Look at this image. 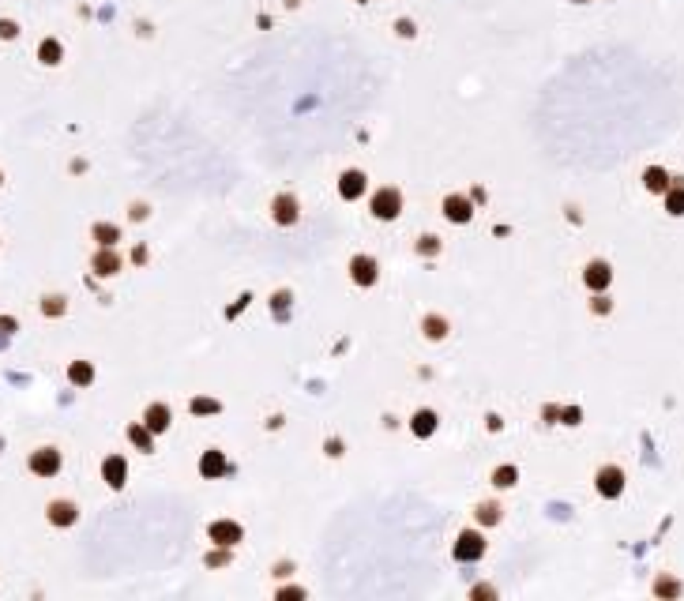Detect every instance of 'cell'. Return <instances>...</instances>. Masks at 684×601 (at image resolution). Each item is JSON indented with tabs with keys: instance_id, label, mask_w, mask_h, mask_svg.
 Segmentation results:
<instances>
[{
	"instance_id": "obj_1",
	"label": "cell",
	"mask_w": 684,
	"mask_h": 601,
	"mask_svg": "<svg viewBox=\"0 0 684 601\" xmlns=\"http://www.w3.org/2000/svg\"><path fill=\"white\" fill-rule=\"evenodd\" d=\"M368 207H373V215L380 218V222H391V218H399V211H402V196L395 188H380Z\"/></svg>"
},
{
	"instance_id": "obj_2",
	"label": "cell",
	"mask_w": 684,
	"mask_h": 601,
	"mask_svg": "<svg viewBox=\"0 0 684 601\" xmlns=\"http://www.w3.org/2000/svg\"><path fill=\"white\" fill-rule=\"evenodd\" d=\"M57 470H60V451H57V447H38V451H31V474L53 477Z\"/></svg>"
},
{
	"instance_id": "obj_3",
	"label": "cell",
	"mask_w": 684,
	"mask_h": 601,
	"mask_svg": "<svg viewBox=\"0 0 684 601\" xmlns=\"http://www.w3.org/2000/svg\"><path fill=\"white\" fill-rule=\"evenodd\" d=\"M598 493L609 496V500H613V496H621L624 493V470L621 466H602V470H598Z\"/></svg>"
},
{
	"instance_id": "obj_4",
	"label": "cell",
	"mask_w": 684,
	"mask_h": 601,
	"mask_svg": "<svg viewBox=\"0 0 684 601\" xmlns=\"http://www.w3.org/2000/svg\"><path fill=\"white\" fill-rule=\"evenodd\" d=\"M478 557H485V538L478 530H466L455 541V560H478Z\"/></svg>"
},
{
	"instance_id": "obj_5",
	"label": "cell",
	"mask_w": 684,
	"mask_h": 601,
	"mask_svg": "<svg viewBox=\"0 0 684 601\" xmlns=\"http://www.w3.org/2000/svg\"><path fill=\"white\" fill-rule=\"evenodd\" d=\"M101 477H106L109 488H124V481H128V462H124L121 455H109L106 462H101Z\"/></svg>"
},
{
	"instance_id": "obj_6",
	"label": "cell",
	"mask_w": 684,
	"mask_h": 601,
	"mask_svg": "<svg viewBox=\"0 0 684 601\" xmlns=\"http://www.w3.org/2000/svg\"><path fill=\"white\" fill-rule=\"evenodd\" d=\"M45 519H49L53 526H72L79 519V507L72 500H53L49 507H45Z\"/></svg>"
},
{
	"instance_id": "obj_7",
	"label": "cell",
	"mask_w": 684,
	"mask_h": 601,
	"mask_svg": "<svg viewBox=\"0 0 684 601\" xmlns=\"http://www.w3.org/2000/svg\"><path fill=\"white\" fill-rule=\"evenodd\" d=\"M350 274H354L357 286H373L376 282V260L373 256H354V260H350Z\"/></svg>"
},
{
	"instance_id": "obj_8",
	"label": "cell",
	"mask_w": 684,
	"mask_h": 601,
	"mask_svg": "<svg viewBox=\"0 0 684 601\" xmlns=\"http://www.w3.org/2000/svg\"><path fill=\"white\" fill-rule=\"evenodd\" d=\"M365 173L361 170H350V173H342V181H339V192H342V199H361L365 196Z\"/></svg>"
},
{
	"instance_id": "obj_9",
	"label": "cell",
	"mask_w": 684,
	"mask_h": 601,
	"mask_svg": "<svg viewBox=\"0 0 684 601\" xmlns=\"http://www.w3.org/2000/svg\"><path fill=\"white\" fill-rule=\"evenodd\" d=\"M90 267H95V274H101V279H109V274L121 271V256L113 252V248H101V252H95V260H90Z\"/></svg>"
},
{
	"instance_id": "obj_10",
	"label": "cell",
	"mask_w": 684,
	"mask_h": 601,
	"mask_svg": "<svg viewBox=\"0 0 684 601\" xmlns=\"http://www.w3.org/2000/svg\"><path fill=\"white\" fill-rule=\"evenodd\" d=\"M583 282L590 286V290H605L609 282H613V271H609V263H602V260H594L583 271Z\"/></svg>"
},
{
	"instance_id": "obj_11",
	"label": "cell",
	"mask_w": 684,
	"mask_h": 601,
	"mask_svg": "<svg viewBox=\"0 0 684 601\" xmlns=\"http://www.w3.org/2000/svg\"><path fill=\"white\" fill-rule=\"evenodd\" d=\"M271 215H275V222H282V226H293L298 222V199L293 196H279L271 203Z\"/></svg>"
},
{
	"instance_id": "obj_12",
	"label": "cell",
	"mask_w": 684,
	"mask_h": 601,
	"mask_svg": "<svg viewBox=\"0 0 684 601\" xmlns=\"http://www.w3.org/2000/svg\"><path fill=\"white\" fill-rule=\"evenodd\" d=\"M211 541H218V545H237L241 541V526L237 522H211Z\"/></svg>"
},
{
	"instance_id": "obj_13",
	"label": "cell",
	"mask_w": 684,
	"mask_h": 601,
	"mask_svg": "<svg viewBox=\"0 0 684 601\" xmlns=\"http://www.w3.org/2000/svg\"><path fill=\"white\" fill-rule=\"evenodd\" d=\"M443 215H448L451 222H470L474 211H470V199L466 196H448V199H443Z\"/></svg>"
},
{
	"instance_id": "obj_14",
	"label": "cell",
	"mask_w": 684,
	"mask_h": 601,
	"mask_svg": "<svg viewBox=\"0 0 684 601\" xmlns=\"http://www.w3.org/2000/svg\"><path fill=\"white\" fill-rule=\"evenodd\" d=\"M143 425H147L151 432H165V429H170V410H165L162 402L147 406V418H143Z\"/></svg>"
},
{
	"instance_id": "obj_15",
	"label": "cell",
	"mask_w": 684,
	"mask_h": 601,
	"mask_svg": "<svg viewBox=\"0 0 684 601\" xmlns=\"http://www.w3.org/2000/svg\"><path fill=\"white\" fill-rule=\"evenodd\" d=\"M68 380L76 387H87L90 380H95V365H90V361H72L68 365Z\"/></svg>"
},
{
	"instance_id": "obj_16",
	"label": "cell",
	"mask_w": 684,
	"mask_h": 601,
	"mask_svg": "<svg viewBox=\"0 0 684 601\" xmlns=\"http://www.w3.org/2000/svg\"><path fill=\"white\" fill-rule=\"evenodd\" d=\"M90 233H95V240H98L101 248H113L117 237H121V229L109 226V222H95V229H90Z\"/></svg>"
},
{
	"instance_id": "obj_17",
	"label": "cell",
	"mask_w": 684,
	"mask_h": 601,
	"mask_svg": "<svg viewBox=\"0 0 684 601\" xmlns=\"http://www.w3.org/2000/svg\"><path fill=\"white\" fill-rule=\"evenodd\" d=\"M222 470H226V459H222V451H207V455H203V462H200V474H203V477H218Z\"/></svg>"
},
{
	"instance_id": "obj_18",
	"label": "cell",
	"mask_w": 684,
	"mask_h": 601,
	"mask_svg": "<svg viewBox=\"0 0 684 601\" xmlns=\"http://www.w3.org/2000/svg\"><path fill=\"white\" fill-rule=\"evenodd\" d=\"M60 57H64V49H60L57 38H45V42L38 45V60H42V64H60Z\"/></svg>"
},
{
	"instance_id": "obj_19",
	"label": "cell",
	"mask_w": 684,
	"mask_h": 601,
	"mask_svg": "<svg viewBox=\"0 0 684 601\" xmlns=\"http://www.w3.org/2000/svg\"><path fill=\"white\" fill-rule=\"evenodd\" d=\"M643 184H646L651 192H665V188H669V173L658 170V165H651V170L643 173Z\"/></svg>"
},
{
	"instance_id": "obj_20",
	"label": "cell",
	"mask_w": 684,
	"mask_h": 601,
	"mask_svg": "<svg viewBox=\"0 0 684 601\" xmlns=\"http://www.w3.org/2000/svg\"><path fill=\"white\" fill-rule=\"evenodd\" d=\"M432 429H437V413H432V410H418V413H414V432H418V436H432Z\"/></svg>"
},
{
	"instance_id": "obj_21",
	"label": "cell",
	"mask_w": 684,
	"mask_h": 601,
	"mask_svg": "<svg viewBox=\"0 0 684 601\" xmlns=\"http://www.w3.org/2000/svg\"><path fill=\"white\" fill-rule=\"evenodd\" d=\"M64 308H68V301H64L60 293H45V297H42V312H45V316H64Z\"/></svg>"
},
{
	"instance_id": "obj_22",
	"label": "cell",
	"mask_w": 684,
	"mask_h": 601,
	"mask_svg": "<svg viewBox=\"0 0 684 601\" xmlns=\"http://www.w3.org/2000/svg\"><path fill=\"white\" fill-rule=\"evenodd\" d=\"M665 211L669 215H684V188H665Z\"/></svg>"
},
{
	"instance_id": "obj_23",
	"label": "cell",
	"mask_w": 684,
	"mask_h": 601,
	"mask_svg": "<svg viewBox=\"0 0 684 601\" xmlns=\"http://www.w3.org/2000/svg\"><path fill=\"white\" fill-rule=\"evenodd\" d=\"M515 481H519V470H515V466H500V470L493 474V485H496V488H512Z\"/></svg>"
},
{
	"instance_id": "obj_24",
	"label": "cell",
	"mask_w": 684,
	"mask_h": 601,
	"mask_svg": "<svg viewBox=\"0 0 684 601\" xmlns=\"http://www.w3.org/2000/svg\"><path fill=\"white\" fill-rule=\"evenodd\" d=\"M421 327H425V335H429V338H443V331H448V323H443L440 316H425V323H421Z\"/></svg>"
},
{
	"instance_id": "obj_25",
	"label": "cell",
	"mask_w": 684,
	"mask_h": 601,
	"mask_svg": "<svg viewBox=\"0 0 684 601\" xmlns=\"http://www.w3.org/2000/svg\"><path fill=\"white\" fill-rule=\"evenodd\" d=\"M128 436H132V443H136L140 451H151V447H154V443H151V436H147V432L140 429V425H132V429H128Z\"/></svg>"
},
{
	"instance_id": "obj_26",
	"label": "cell",
	"mask_w": 684,
	"mask_h": 601,
	"mask_svg": "<svg viewBox=\"0 0 684 601\" xmlns=\"http://www.w3.org/2000/svg\"><path fill=\"white\" fill-rule=\"evenodd\" d=\"M496 519H500V507H496V504L478 507V522H496Z\"/></svg>"
},
{
	"instance_id": "obj_27",
	"label": "cell",
	"mask_w": 684,
	"mask_h": 601,
	"mask_svg": "<svg viewBox=\"0 0 684 601\" xmlns=\"http://www.w3.org/2000/svg\"><path fill=\"white\" fill-rule=\"evenodd\" d=\"M192 410H196V413H215L218 402L215 399H196V402H192Z\"/></svg>"
},
{
	"instance_id": "obj_28",
	"label": "cell",
	"mask_w": 684,
	"mask_h": 601,
	"mask_svg": "<svg viewBox=\"0 0 684 601\" xmlns=\"http://www.w3.org/2000/svg\"><path fill=\"white\" fill-rule=\"evenodd\" d=\"M15 34H19V26H15L12 19H0V38L8 42V38H15Z\"/></svg>"
},
{
	"instance_id": "obj_29",
	"label": "cell",
	"mask_w": 684,
	"mask_h": 601,
	"mask_svg": "<svg viewBox=\"0 0 684 601\" xmlns=\"http://www.w3.org/2000/svg\"><path fill=\"white\" fill-rule=\"evenodd\" d=\"M437 248H440V245H437V237H421L418 252H421V256H432V252H437Z\"/></svg>"
},
{
	"instance_id": "obj_30",
	"label": "cell",
	"mask_w": 684,
	"mask_h": 601,
	"mask_svg": "<svg viewBox=\"0 0 684 601\" xmlns=\"http://www.w3.org/2000/svg\"><path fill=\"white\" fill-rule=\"evenodd\" d=\"M15 331V320L12 316H0V335H12Z\"/></svg>"
},
{
	"instance_id": "obj_31",
	"label": "cell",
	"mask_w": 684,
	"mask_h": 601,
	"mask_svg": "<svg viewBox=\"0 0 684 601\" xmlns=\"http://www.w3.org/2000/svg\"><path fill=\"white\" fill-rule=\"evenodd\" d=\"M564 425H579V410H564Z\"/></svg>"
},
{
	"instance_id": "obj_32",
	"label": "cell",
	"mask_w": 684,
	"mask_h": 601,
	"mask_svg": "<svg viewBox=\"0 0 684 601\" xmlns=\"http://www.w3.org/2000/svg\"><path fill=\"white\" fill-rule=\"evenodd\" d=\"M658 594H677V582H658Z\"/></svg>"
},
{
	"instance_id": "obj_33",
	"label": "cell",
	"mask_w": 684,
	"mask_h": 601,
	"mask_svg": "<svg viewBox=\"0 0 684 601\" xmlns=\"http://www.w3.org/2000/svg\"><path fill=\"white\" fill-rule=\"evenodd\" d=\"M0 184H4V173H0Z\"/></svg>"
}]
</instances>
